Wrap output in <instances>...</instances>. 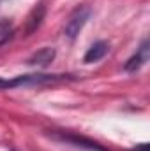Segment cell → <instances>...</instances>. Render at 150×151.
I'll return each mask as SVG.
<instances>
[{
	"label": "cell",
	"instance_id": "7",
	"mask_svg": "<svg viewBox=\"0 0 150 151\" xmlns=\"http://www.w3.org/2000/svg\"><path fill=\"white\" fill-rule=\"evenodd\" d=\"M9 34H11V23L0 21V39H5Z\"/></svg>",
	"mask_w": 150,
	"mask_h": 151
},
{
	"label": "cell",
	"instance_id": "6",
	"mask_svg": "<svg viewBox=\"0 0 150 151\" xmlns=\"http://www.w3.org/2000/svg\"><path fill=\"white\" fill-rule=\"evenodd\" d=\"M42 18H44V7H42V4H39L37 7L32 11L30 18H28V27H27V32H28V34H30V32H34L39 25H41Z\"/></svg>",
	"mask_w": 150,
	"mask_h": 151
},
{
	"label": "cell",
	"instance_id": "5",
	"mask_svg": "<svg viewBox=\"0 0 150 151\" xmlns=\"http://www.w3.org/2000/svg\"><path fill=\"white\" fill-rule=\"evenodd\" d=\"M53 58H55V49L53 47H42L28 58V63L36 65V67H46L50 62H53Z\"/></svg>",
	"mask_w": 150,
	"mask_h": 151
},
{
	"label": "cell",
	"instance_id": "8",
	"mask_svg": "<svg viewBox=\"0 0 150 151\" xmlns=\"http://www.w3.org/2000/svg\"><path fill=\"white\" fill-rule=\"evenodd\" d=\"M133 151H149V144H140V146H136Z\"/></svg>",
	"mask_w": 150,
	"mask_h": 151
},
{
	"label": "cell",
	"instance_id": "3",
	"mask_svg": "<svg viewBox=\"0 0 150 151\" xmlns=\"http://www.w3.org/2000/svg\"><path fill=\"white\" fill-rule=\"evenodd\" d=\"M149 56H150V47H149V40L145 39V40L140 44V47L136 49V53L125 62L124 69H125L127 72H136V70H140V69L149 62Z\"/></svg>",
	"mask_w": 150,
	"mask_h": 151
},
{
	"label": "cell",
	"instance_id": "2",
	"mask_svg": "<svg viewBox=\"0 0 150 151\" xmlns=\"http://www.w3.org/2000/svg\"><path fill=\"white\" fill-rule=\"evenodd\" d=\"M88 18H90V9H88L87 5H79V7H76L74 11L71 12V16L67 18V21H66L64 34H66L69 39L78 37V34H79V32L83 30V27L87 25Z\"/></svg>",
	"mask_w": 150,
	"mask_h": 151
},
{
	"label": "cell",
	"instance_id": "1",
	"mask_svg": "<svg viewBox=\"0 0 150 151\" xmlns=\"http://www.w3.org/2000/svg\"><path fill=\"white\" fill-rule=\"evenodd\" d=\"M67 79V76L58 74H30V76H20L16 79H0V88H14V86H32V84H48V83H57Z\"/></svg>",
	"mask_w": 150,
	"mask_h": 151
},
{
	"label": "cell",
	"instance_id": "4",
	"mask_svg": "<svg viewBox=\"0 0 150 151\" xmlns=\"http://www.w3.org/2000/svg\"><path fill=\"white\" fill-rule=\"evenodd\" d=\"M108 51H110V44L106 40H97L88 47V51L83 56V62L85 63H95V62L103 60L108 55Z\"/></svg>",
	"mask_w": 150,
	"mask_h": 151
}]
</instances>
